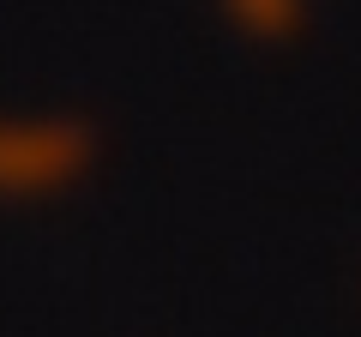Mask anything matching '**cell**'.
<instances>
[{"label": "cell", "instance_id": "6da1fadb", "mask_svg": "<svg viewBox=\"0 0 361 337\" xmlns=\"http://www.w3.org/2000/svg\"><path fill=\"white\" fill-rule=\"evenodd\" d=\"M78 139L66 121H0V193H37L49 181H73Z\"/></svg>", "mask_w": 361, "mask_h": 337}]
</instances>
